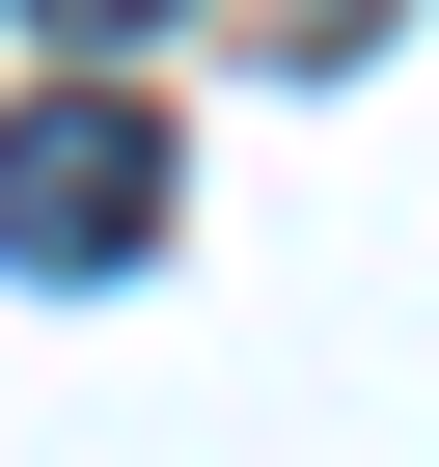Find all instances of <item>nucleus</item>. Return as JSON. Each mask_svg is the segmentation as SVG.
<instances>
[{
	"label": "nucleus",
	"instance_id": "1",
	"mask_svg": "<svg viewBox=\"0 0 439 467\" xmlns=\"http://www.w3.org/2000/svg\"><path fill=\"white\" fill-rule=\"evenodd\" d=\"M165 248V110L56 83V110H0V275H138Z\"/></svg>",
	"mask_w": 439,
	"mask_h": 467
},
{
	"label": "nucleus",
	"instance_id": "2",
	"mask_svg": "<svg viewBox=\"0 0 439 467\" xmlns=\"http://www.w3.org/2000/svg\"><path fill=\"white\" fill-rule=\"evenodd\" d=\"M28 28H165V0H28Z\"/></svg>",
	"mask_w": 439,
	"mask_h": 467
}]
</instances>
